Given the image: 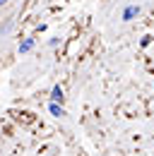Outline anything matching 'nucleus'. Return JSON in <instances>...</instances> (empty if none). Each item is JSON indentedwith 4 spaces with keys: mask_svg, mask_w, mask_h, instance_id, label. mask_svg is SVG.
I'll return each instance as SVG.
<instances>
[{
    "mask_svg": "<svg viewBox=\"0 0 154 156\" xmlns=\"http://www.w3.org/2000/svg\"><path fill=\"white\" fill-rule=\"evenodd\" d=\"M58 46H60V36H51V39H48V48H53V51H56Z\"/></svg>",
    "mask_w": 154,
    "mask_h": 156,
    "instance_id": "obj_6",
    "label": "nucleus"
},
{
    "mask_svg": "<svg viewBox=\"0 0 154 156\" xmlns=\"http://www.w3.org/2000/svg\"><path fill=\"white\" fill-rule=\"evenodd\" d=\"M48 113H51L53 118H65L68 115L65 106H63V103H53V101H48Z\"/></svg>",
    "mask_w": 154,
    "mask_h": 156,
    "instance_id": "obj_4",
    "label": "nucleus"
},
{
    "mask_svg": "<svg viewBox=\"0 0 154 156\" xmlns=\"http://www.w3.org/2000/svg\"><path fill=\"white\" fill-rule=\"evenodd\" d=\"M142 15V7L137 5V2H128L123 10H120V22H133V20H137Z\"/></svg>",
    "mask_w": 154,
    "mask_h": 156,
    "instance_id": "obj_1",
    "label": "nucleus"
},
{
    "mask_svg": "<svg viewBox=\"0 0 154 156\" xmlns=\"http://www.w3.org/2000/svg\"><path fill=\"white\" fill-rule=\"evenodd\" d=\"M48 101H53V103H65V89H63L60 84H53V87H51V94H48Z\"/></svg>",
    "mask_w": 154,
    "mask_h": 156,
    "instance_id": "obj_3",
    "label": "nucleus"
},
{
    "mask_svg": "<svg viewBox=\"0 0 154 156\" xmlns=\"http://www.w3.org/2000/svg\"><path fill=\"white\" fill-rule=\"evenodd\" d=\"M34 46H36V39H34V36H24V39L17 43V53H19V55L31 53V51H34Z\"/></svg>",
    "mask_w": 154,
    "mask_h": 156,
    "instance_id": "obj_2",
    "label": "nucleus"
},
{
    "mask_svg": "<svg viewBox=\"0 0 154 156\" xmlns=\"http://www.w3.org/2000/svg\"><path fill=\"white\" fill-rule=\"evenodd\" d=\"M7 2H10V0H0V7H2V5H7Z\"/></svg>",
    "mask_w": 154,
    "mask_h": 156,
    "instance_id": "obj_7",
    "label": "nucleus"
},
{
    "mask_svg": "<svg viewBox=\"0 0 154 156\" xmlns=\"http://www.w3.org/2000/svg\"><path fill=\"white\" fill-rule=\"evenodd\" d=\"M152 41H154L152 34H145V36L140 39V48H147V46H152Z\"/></svg>",
    "mask_w": 154,
    "mask_h": 156,
    "instance_id": "obj_5",
    "label": "nucleus"
}]
</instances>
